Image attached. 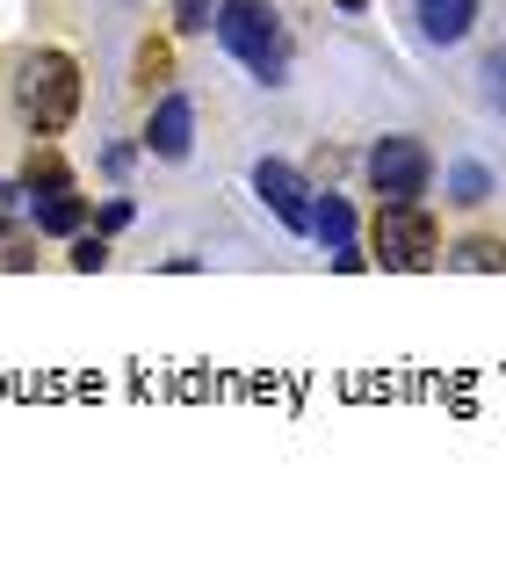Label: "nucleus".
Wrapping results in <instances>:
<instances>
[{
	"instance_id": "nucleus-13",
	"label": "nucleus",
	"mask_w": 506,
	"mask_h": 564,
	"mask_svg": "<svg viewBox=\"0 0 506 564\" xmlns=\"http://www.w3.org/2000/svg\"><path fill=\"white\" fill-rule=\"evenodd\" d=\"M30 261H36V247L8 225V210H0V268H30Z\"/></svg>"
},
{
	"instance_id": "nucleus-1",
	"label": "nucleus",
	"mask_w": 506,
	"mask_h": 564,
	"mask_svg": "<svg viewBox=\"0 0 506 564\" xmlns=\"http://www.w3.org/2000/svg\"><path fill=\"white\" fill-rule=\"evenodd\" d=\"M217 44L239 58L254 80H268L276 87L282 73H290V36H282V22H276V8L268 0H217Z\"/></svg>"
},
{
	"instance_id": "nucleus-6",
	"label": "nucleus",
	"mask_w": 506,
	"mask_h": 564,
	"mask_svg": "<svg viewBox=\"0 0 506 564\" xmlns=\"http://www.w3.org/2000/svg\"><path fill=\"white\" fill-rule=\"evenodd\" d=\"M30 210H36V232L73 239V232H80V217H87V203H80L73 182H58V188H30Z\"/></svg>"
},
{
	"instance_id": "nucleus-9",
	"label": "nucleus",
	"mask_w": 506,
	"mask_h": 564,
	"mask_svg": "<svg viewBox=\"0 0 506 564\" xmlns=\"http://www.w3.org/2000/svg\"><path fill=\"white\" fill-rule=\"evenodd\" d=\"M58 182H73L66 160H58V145H36L30 160H22V196H30V188H58Z\"/></svg>"
},
{
	"instance_id": "nucleus-14",
	"label": "nucleus",
	"mask_w": 506,
	"mask_h": 564,
	"mask_svg": "<svg viewBox=\"0 0 506 564\" xmlns=\"http://www.w3.org/2000/svg\"><path fill=\"white\" fill-rule=\"evenodd\" d=\"M211 15H217V0H174V30H181V36L211 30Z\"/></svg>"
},
{
	"instance_id": "nucleus-7",
	"label": "nucleus",
	"mask_w": 506,
	"mask_h": 564,
	"mask_svg": "<svg viewBox=\"0 0 506 564\" xmlns=\"http://www.w3.org/2000/svg\"><path fill=\"white\" fill-rule=\"evenodd\" d=\"M189 138H196V117H189V101H181V95H166L160 109H152L146 145L160 152V160H189Z\"/></svg>"
},
{
	"instance_id": "nucleus-12",
	"label": "nucleus",
	"mask_w": 506,
	"mask_h": 564,
	"mask_svg": "<svg viewBox=\"0 0 506 564\" xmlns=\"http://www.w3.org/2000/svg\"><path fill=\"white\" fill-rule=\"evenodd\" d=\"M166 73H174V51L166 44H138V87H166Z\"/></svg>"
},
{
	"instance_id": "nucleus-2",
	"label": "nucleus",
	"mask_w": 506,
	"mask_h": 564,
	"mask_svg": "<svg viewBox=\"0 0 506 564\" xmlns=\"http://www.w3.org/2000/svg\"><path fill=\"white\" fill-rule=\"evenodd\" d=\"M15 109H22V123H30L36 138L66 131V123L80 117V66H73L66 51H36V58H22Z\"/></svg>"
},
{
	"instance_id": "nucleus-16",
	"label": "nucleus",
	"mask_w": 506,
	"mask_h": 564,
	"mask_svg": "<svg viewBox=\"0 0 506 564\" xmlns=\"http://www.w3.org/2000/svg\"><path fill=\"white\" fill-rule=\"evenodd\" d=\"M101 261H109V247H101V232H95V239H73V268H80V275H95Z\"/></svg>"
},
{
	"instance_id": "nucleus-10",
	"label": "nucleus",
	"mask_w": 506,
	"mask_h": 564,
	"mask_svg": "<svg viewBox=\"0 0 506 564\" xmlns=\"http://www.w3.org/2000/svg\"><path fill=\"white\" fill-rule=\"evenodd\" d=\"M311 232L326 239V247H347V239H355V210H347L341 196H326L319 210H311Z\"/></svg>"
},
{
	"instance_id": "nucleus-4",
	"label": "nucleus",
	"mask_w": 506,
	"mask_h": 564,
	"mask_svg": "<svg viewBox=\"0 0 506 564\" xmlns=\"http://www.w3.org/2000/svg\"><path fill=\"white\" fill-rule=\"evenodd\" d=\"M427 174H434V160H427L420 138H376V152H369V182H376V196H420Z\"/></svg>"
},
{
	"instance_id": "nucleus-17",
	"label": "nucleus",
	"mask_w": 506,
	"mask_h": 564,
	"mask_svg": "<svg viewBox=\"0 0 506 564\" xmlns=\"http://www.w3.org/2000/svg\"><path fill=\"white\" fill-rule=\"evenodd\" d=\"M485 80H492V101H506V58H492V66H485Z\"/></svg>"
},
{
	"instance_id": "nucleus-15",
	"label": "nucleus",
	"mask_w": 506,
	"mask_h": 564,
	"mask_svg": "<svg viewBox=\"0 0 506 564\" xmlns=\"http://www.w3.org/2000/svg\"><path fill=\"white\" fill-rule=\"evenodd\" d=\"M449 188H456V203H485V174H477V166H456Z\"/></svg>"
},
{
	"instance_id": "nucleus-5",
	"label": "nucleus",
	"mask_w": 506,
	"mask_h": 564,
	"mask_svg": "<svg viewBox=\"0 0 506 564\" xmlns=\"http://www.w3.org/2000/svg\"><path fill=\"white\" fill-rule=\"evenodd\" d=\"M254 188H261V203L282 217V225H290V232H311V203H304L311 188L297 182L282 160H261V166H254Z\"/></svg>"
},
{
	"instance_id": "nucleus-3",
	"label": "nucleus",
	"mask_w": 506,
	"mask_h": 564,
	"mask_svg": "<svg viewBox=\"0 0 506 564\" xmlns=\"http://www.w3.org/2000/svg\"><path fill=\"white\" fill-rule=\"evenodd\" d=\"M369 261L376 268H398V275H420V268L441 261V225L420 210V196H384V210H376L369 225Z\"/></svg>"
},
{
	"instance_id": "nucleus-11",
	"label": "nucleus",
	"mask_w": 506,
	"mask_h": 564,
	"mask_svg": "<svg viewBox=\"0 0 506 564\" xmlns=\"http://www.w3.org/2000/svg\"><path fill=\"white\" fill-rule=\"evenodd\" d=\"M449 261L471 268V275H506V247H499V239H463Z\"/></svg>"
},
{
	"instance_id": "nucleus-8",
	"label": "nucleus",
	"mask_w": 506,
	"mask_h": 564,
	"mask_svg": "<svg viewBox=\"0 0 506 564\" xmlns=\"http://www.w3.org/2000/svg\"><path fill=\"white\" fill-rule=\"evenodd\" d=\"M471 22H477V0H420V30L434 36V44L471 36Z\"/></svg>"
}]
</instances>
